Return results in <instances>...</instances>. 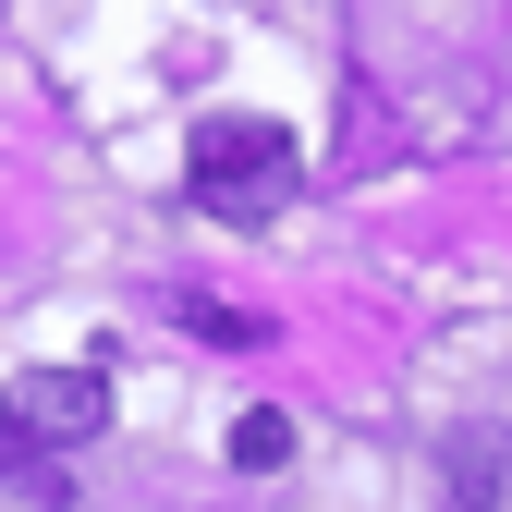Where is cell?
<instances>
[{"label": "cell", "instance_id": "cell-1", "mask_svg": "<svg viewBox=\"0 0 512 512\" xmlns=\"http://www.w3.org/2000/svg\"><path fill=\"white\" fill-rule=\"evenodd\" d=\"M183 183H196V208H220V220H269L293 196V135L256 122V110H220V122H196V147H183Z\"/></svg>", "mask_w": 512, "mask_h": 512}, {"label": "cell", "instance_id": "cell-2", "mask_svg": "<svg viewBox=\"0 0 512 512\" xmlns=\"http://www.w3.org/2000/svg\"><path fill=\"white\" fill-rule=\"evenodd\" d=\"M0 427H13V452H74V439L110 427V378L98 366H25L0 391Z\"/></svg>", "mask_w": 512, "mask_h": 512}, {"label": "cell", "instance_id": "cell-3", "mask_svg": "<svg viewBox=\"0 0 512 512\" xmlns=\"http://www.w3.org/2000/svg\"><path fill=\"white\" fill-rule=\"evenodd\" d=\"M439 488H452V512H512V427H452Z\"/></svg>", "mask_w": 512, "mask_h": 512}, {"label": "cell", "instance_id": "cell-4", "mask_svg": "<svg viewBox=\"0 0 512 512\" xmlns=\"http://www.w3.org/2000/svg\"><path fill=\"white\" fill-rule=\"evenodd\" d=\"M0 512H86V500L49 452H0Z\"/></svg>", "mask_w": 512, "mask_h": 512}, {"label": "cell", "instance_id": "cell-5", "mask_svg": "<svg viewBox=\"0 0 512 512\" xmlns=\"http://www.w3.org/2000/svg\"><path fill=\"white\" fill-rule=\"evenodd\" d=\"M281 452H293V415H244L232 427V464H281Z\"/></svg>", "mask_w": 512, "mask_h": 512}]
</instances>
